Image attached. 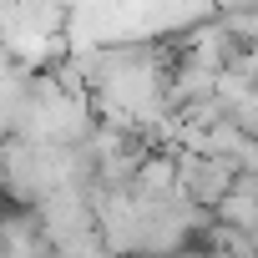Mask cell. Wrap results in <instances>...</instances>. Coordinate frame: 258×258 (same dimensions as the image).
I'll return each instance as SVG.
<instances>
[{
	"mask_svg": "<svg viewBox=\"0 0 258 258\" xmlns=\"http://www.w3.org/2000/svg\"><path fill=\"white\" fill-rule=\"evenodd\" d=\"M91 121H96L91 116V96L66 91L51 71H36L16 132L21 137H36V142H81L91 132Z\"/></svg>",
	"mask_w": 258,
	"mask_h": 258,
	"instance_id": "1",
	"label": "cell"
},
{
	"mask_svg": "<svg viewBox=\"0 0 258 258\" xmlns=\"http://www.w3.org/2000/svg\"><path fill=\"white\" fill-rule=\"evenodd\" d=\"M213 218L228 228H258V172H233L228 192L213 203Z\"/></svg>",
	"mask_w": 258,
	"mask_h": 258,
	"instance_id": "2",
	"label": "cell"
}]
</instances>
